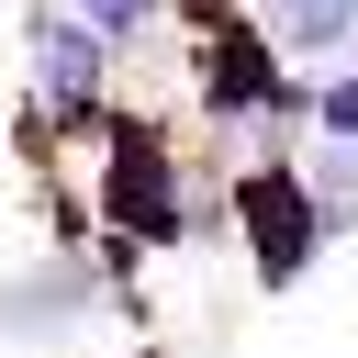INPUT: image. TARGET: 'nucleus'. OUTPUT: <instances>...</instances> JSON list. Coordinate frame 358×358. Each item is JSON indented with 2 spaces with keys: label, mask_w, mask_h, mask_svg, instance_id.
<instances>
[{
  "label": "nucleus",
  "mask_w": 358,
  "mask_h": 358,
  "mask_svg": "<svg viewBox=\"0 0 358 358\" xmlns=\"http://www.w3.org/2000/svg\"><path fill=\"white\" fill-rule=\"evenodd\" d=\"M257 34L291 45V56H336L358 34V0H257Z\"/></svg>",
  "instance_id": "7ed1b4c3"
},
{
  "label": "nucleus",
  "mask_w": 358,
  "mask_h": 358,
  "mask_svg": "<svg viewBox=\"0 0 358 358\" xmlns=\"http://www.w3.org/2000/svg\"><path fill=\"white\" fill-rule=\"evenodd\" d=\"M101 34L78 22V11H34V101L45 112H90L101 101Z\"/></svg>",
  "instance_id": "f03ea898"
},
{
  "label": "nucleus",
  "mask_w": 358,
  "mask_h": 358,
  "mask_svg": "<svg viewBox=\"0 0 358 358\" xmlns=\"http://www.w3.org/2000/svg\"><path fill=\"white\" fill-rule=\"evenodd\" d=\"M313 123H324L336 145H358V67H336V78L313 90Z\"/></svg>",
  "instance_id": "39448f33"
},
{
  "label": "nucleus",
  "mask_w": 358,
  "mask_h": 358,
  "mask_svg": "<svg viewBox=\"0 0 358 358\" xmlns=\"http://www.w3.org/2000/svg\"><path fill=\"white\" fill-rule=\"evenodd\" d=\"M235 224H246V257H257L268 291H291V280L313 268V246H324V201H313V179L280 168V157H257V168L235 179Z\"/></svg>",
  "instance_id": "f257e3e1"
},
{
  "label": "nucleus",
  "mask_w": 358,
  "mask_h": 358,
  "mask_svg": "<svg viewBox=\"0 0 358 358\" xmlns=\"http://www.w3.org/2000/svg\"><path fill=\"white\" fill-rule=\"evenodd\" d=\"M67 11H78L101 45H123V34H145V22H157V0H67Z\"/></svg>",
  "instance_id": "20e7f679"
}]
</instances>
